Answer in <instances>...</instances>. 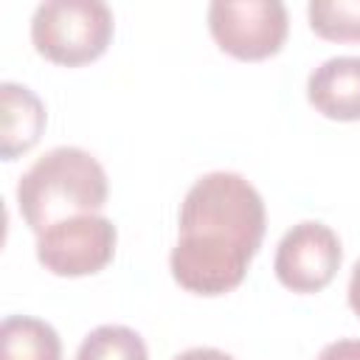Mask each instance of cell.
<instances>
[{
  "label": "cell",
  "mask_w": 360,
  "mask_h": 360,
  "mask_svg": "<svg viewBox=\"0 0 360 360\" xmlns=\"http://www.w3.org/2000/svg\"><path fill=\"white\" fill-rule=\"evenodd\" d=\"M264 228V200L250 180L236 172L202 174L180 205L172 278L205 298L236 290L262 248Z\"/></svg>",
  "instance_id": "6da1fadb"
},
{
  "label": "cell",
  "mask_w": 360,
  "mask_h": 360,
  "mask_svg": "<svg viewBox=\"0 0 360 360\" xmlns=\"http://www.w3.org/2000/svg\"><path fill=\"white\" fill-rule=\"evenodd\" d=\"M104 166L79 146H56L45 152L17 183V205L34 233L45 228L96 214L107 202Z\"/></svg>",
  "instance_id": "7a4b0ae2"
},
{
  "label": "cell",
  "mask_w": 360,
  "mask_h": 360,
  "mask_svg": "<svg viewBox=\"0 0 360 360\" xmlns=\"http://www.w3.org/2000/svg\"><path fill=\"white\" fill-rule=\"evenodd\" d=\"M112 11L96 0H51L31 17V42L53 65L79 68L98 59L112 39Z\"/></svg>",
  "instance_id": "3957f363"
},
{
  "label": "cell",
  "mask_w": 360,
  "mask_h": 360,
  "mask_svg": "<svg viewBox=\"0 0 360 360\" xmlns=\"http://www.w3.org/2000/svg\"><path fill=\"white\" fill-rule=\"evenodd\" d=\"M287 28V8L278 0H214L208 6V31L214 42L242 62H259L278 53Z\"/></svg>",
  "instance_id": "277c9868"
},
{
  "label": "cell",
  "mask_w": 360,
  "mask_h": 360,
  "mask_svg": "<svg viewBox=\"0 0 360 360\" xmlns=\"http://www.w3.org/2000/svg\"><path fill=\"white\" fill-rule=\"evenodd\" d=\"M115 242L118 231L107 217L82 214L37 233V259L53 276H93L112 262Z\"/></svg>",
  "instance_id": "5b68a950"
},
{
  "label": "cell",
  "mask_w": 360,
  "mask_h": 360,
  "mask_svg": "<svg viewBox=\"0 0 360 360\" xmlns=\"http://www.w3.org/2000/svg\"><path fill=\"white\" fill-rule=\"evenodd\" d=\"M340 259L343 248L338 233L323 222L307 219L281 236L273 270L276 278L292 292H321L338 276Z\"/></svg>",
  "instance_id": "8992f818"
},
{
  "label": "cell",
  "mask_w": 360,
  "mask_h": 360,
  "mask_svg": "<svg viewBox=\"0 0 360 360\" xmlns=\"http://www.w3.org/2000/svg\"><path fill=\"white\" fill-rule=\"evenodd\" d=\"M309 104L332 121H360V56H332L307 79Z\"/></svg>",
  "instance_id": "52a82bcc"
},
{
  "label": "cell",
  "mask_w": 360,
  "mask_h": 360,
  "mask_svg": "<svg viewBox=\"0 0 360 360\" xmlns=\"http://www.w3.org/2000/svg\"><path fill=\"white\" fill-rule=\"evenodd\" d=\"M0 110H3L0 158L14 160V158L25 155L31 146H37V141L45 129V104L25 84L3 82L0 84Z\"/></svg>",
  "instance_id": "ba28073f"
},
{
  "label": "cell",
  "mask_w": 360,
  "mask_h": 360,
  "mask_svg": "<svg viewBox=\"0 0 360 360\" xmlns=\"http://www.w3.org/2000/svg\"><path fill=\"white\" fill-rule=\"evenodd\" d=\"M0 360H62V340L39 318L8 315L0 326Z\"/></svg>",
  "instance_id": "9c48e42d"
},
{
  "label": "cell",
  "mask_w": 360,
  "mask_h": 360,
  "mask_svg": "<svg viewBox=\"0 0 360 360\" xmlns=\"http://www.w3.org/2000/svg\"><path fill=\"white\" fill-rule=\"evenodd\" d=\"M76 360H149V352L135 329L121 323H104L82 340Z\"/></svg>",
  "instance_id": "30bf717a"
},
{
  "label": "cell",
  "mask_w": 360,
  "mask_h": 360,
  "mask_svg": "<svg viewBox=\"0 0 360 360\" xmlns=\"http://www.w3.org/2000/svg\"><path fill=\"white\" fill-rule=\"evenodd\" d=\"M309 28L329 42H360V0H312Z\"/></svg>",
  "instance_id": "8fae6325"
},
{
  "label": "cell",
  "mask_w": 360,
  "mask_h": 360,
  "mask_svg": "<svg viewBox=\"0 0 360 360\" xmlns=\"http://www.w3.org/2000/svg\"><path fill=\"white\" fill-rule=\"evenodd\" d=\"M315 360H360V338H343L321 349Z\"/></svg>",
  "instance_id": "7c38bea8"
},
{
  "label": "cell",
  "mask_w": 360,
  "mask_h": 360,
  "mask_svg": "<svg viewBox=\"0 0 360 360\" xmlns=\"http://www.w3.org/2000/svg\"><path fill=\"white\" fill-rule=\"evenodd\" d=\"M174 360H233L228 352H219V349H211V346H197V349H188L183 354H177Z\"/></svg>",
  "instance_id": "4fadbf2b"
},
{
  "label": "cell",
  "mask_w": 360,
  "mask_h": 360,
  "mask_svg": "<svg viewBox=\"0 0 360 360\" xmlns=\"http://www.w3.org/2000/svg\"><path fill=\"white\" fill-rule=\"evenodd\" d=\"M349 307H352V312L360 318V262L352 267V278H349Z\"/></svg>",
  "instance_id": "5bb4252c"
}]
</instances>
